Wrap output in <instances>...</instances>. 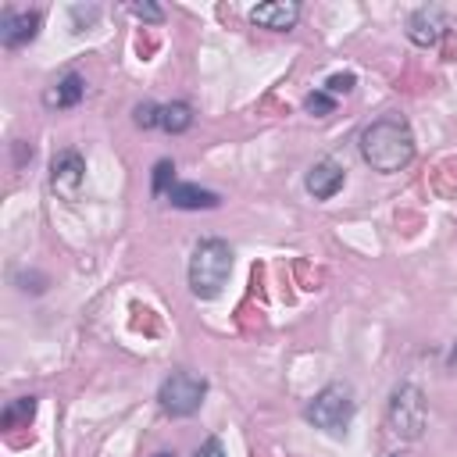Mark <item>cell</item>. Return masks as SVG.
I'll return each mask as SVG.
<instances>
[{
	"mask_svg": "<svg viewBox=\"0 0 457 457\" xmlns=\"http://www.w3.org/2000/svg\"><path fill=\"white\" fill-rule=\"evenodd\" d=\"M361 157H364V164H371L382 175H393V171L407 168L414 161V132H411V125L403 118H396V114L371 121L361 132Z\"/></svg>",
	"mask_w": 457,
	"mask_h": 457,
	"instance_id": "1",
	"label": "cell"
},
{
	"mask_svg": "<svg viewBox=\"0 0 457 457\" xmlns=\"http://www.w3.org/2000/svg\"><path fill=\"white\" fill-rule=\"evenodd\" d=\"M232 271V246L225 239H200L189 257V289L196 300H214Z\"/></svg>",
	"mask_w": 457,
	"mask_h": 457,
	"instance_id": "2",
	"label": "cell"
},
{
	"mask_svg": "<svg viewBox=\"0 0 457 457\" xmlns=\"http://www.w3.org/2000/svg\"><path fill=\"white\" fill-rule=\"evenodd\" d=\"M353 411H357V400H353V389L346 382H328L321 393H314V400L303 407V418L328 432V436H343L346 425L353 421Z\"/></svg>",
	"mask_w": 457,
	"mask_h": 457,
	"instance_id": "3",
	"label": "cell"
},
{
	"mask_svg": "<svg viewBox=\"0 0 457 457\" xmlns=\"http://www.w3.org/2000/svg\"><path fill=\"white\" fill-rule=\"evenodd\" d=\"M386 421L389 428L400 436V439H421L425 425H428V403H425V393L414 386V382H400L389 396V407H386Z\"/></svg>",
	"mask_w": 457,
	"mask_h": 457,
	"instance_id": "4",
	"label": "cell"
},
{
	"mask_svg": "<svg viewBox=\"0 0 457 457\" xmlns=\"http://www.w3.org/2000/svg\"><path fill=\"white\" fill-rule=\"evenodd\" d=\"M204 396H207V382H204L200 375H193V371H171V375L161 382V393H157L161 411L171 414V418H189V414H196L200 403H204Z\"/></svg>",
	"mask_w": 457,
	"mask_h": 457,
	"instance_id": "5",
	"label": "cell"
},
{
	"mask_svg": "<svg viewBox=\"0 0 457 457\" xmlns=\"http://www.w3.org/2000/svg\"><path fill=\"white\" fill-rule=\"evenodd\" d=\"M82 186H86V161H82V154L71 150V146L54 154V161H50V189L61 200H79Z\"/></svg>",
	"mask_w": 457,
	"mask_h": 457,
	"instance_id": "6",
	"label": "cell"
},
{
	"mask_svg": "<svg viewBox=\"0 0 457 457\" xmlns=\"http://www.w3.org/2000/svg\"><path fill=\"white\" fill-rule=\"evenodd\" d=\"M39 11H14V7H7L4 11V18H0V43L4 46H25V43H32L36 39V32H39Z\"/></svg>",
	"mask_w": 457,
	"mask_h": 457,
	"instance_id": "7",
	"label": "cell"
},
{
	"mask_svg": "<svg viewBox=\"0 0 457 457\" xmlns=\"http://www.w3.org/2000/svg\"><path fill=\"white\" fill-rule=\"evenodd\" d=\"M446 32V14L439 7H418L411 18H407V39L414 46H436Z\"/></svg>",
	"mask_w": 457,
	"mask_h": 457,
	"instance_id": "8",
	"label": "cell"
},
{
	"mask_svg": "<svg viewBox=\"0 0 457 457\" xmlns=\"http://www.w3.org/2000/svg\"><path fill=\"white\" fill-rule=\"evenodd\" d=\"M250 21L261 25V29H271V32H286L300 21V4L296 0H268V4H257L250 11Z\"/></svg>",
	"mask_w": 457,
	"mask_h": 457,
	"instance_id": "9",
	"label": "cell"
},
{
	"mask_svg": "<svg viewBox=\"0 0 457 457\" xmlns=\"http://www.w3.org/2000/svg\"><path fill=\"white\" fill-rule=\"evenodd\" d=\"M343 179H346L343 164H339V161H332V157H325V161L311 164V171H307L303 186H307V193H311L314 200H328V196H336V193L343 189Z\"/></svg>",
	"mask_w": 457,
	"mask_h": 457,
	"instance_id": "10",
	"label": "cell"
},
{
	"mask_svg": "<svg viewBox=\"0 0 457 457\" xmlns=\"http://www.w3.org/2000/svg\"><path fill=\"white\" fill-rule=\"evenodd\" d=\"M168 200H171V207H182V211H211V207L221 204L218 193L200 189V186H193V182H175V186L168 189Z\"/></svg>",
	"mask_w": 457,
	"mask_h": 457,
	"instance_id": "11",
	"label": "cell"
},
{
	"mask_svg": "<svg viewBox=\"0 0 457 457\" xmlns=\"http://www.w3.org/2000/svg\"><path fill=\"white\" fill-rule=\"evenodd\" d=\"M82 96H86V79H82L79 71H68V75H61V79L43 93V104H46V107H75Z\"/></svg>",
	"mask_w": 457,
	"mask_h": 457,
	"instance_id": "12",
	"label": "cell"
},
{
	"mask_svg": "<svg viewBox=\"0 0 457 457\" xmlns=\"http://www.w3.org/2000/svg\"><path fill=\"white\" fill-rule=\"evenodd\" d=\"M189 125H193V107H189V104L175 100V104H164V107H161V121H157V129L179 136V132H186Z\"/></svg>",
	"mask_w": 457,
	"mask_h": 457,
	"instance_id": "13",
	"label": "cell"
},
{
	"mask_svg": "<svg viewBox=\"0 0 457 457\" xmlns=\"http://www.w3.org/2000/svg\"><path fill=\"white\" fill-rule=\"evenodd\" d=\"M32 414H36V396H18L4 407V425L14 428L18 421H32Z\"/></svg>",
	"mask_w": 457,
	"mask_h": 457,
	"instance_id": "14",
	"label": "cell"
},
{
	"mask_svg": "<svg viewBox=\"0 0 457 457\" xmlns=\"http://www.w3.org/2000/svg\"><path fill=\"white\" fill-rule=\"evenodd\" d=\"M132 121H136L139 129H157V121H161V107H157V104H150V100H143V104H136Z\"/></svg>",
	"mask_w": 457,
	"mask_h": 457,
	"instance_id": "15",
	"label": "cell"
},
{
	"mask_svg": "<svg viewBox=\"0 0 457 457\" xmlns=\"http://www.w3.org/2000/svg\"><path fill=\"white\" fill-rule=\"evenodd\" d=\"M175 186V164L171 161H157L154 164V193H168Z\"/></svg>",
	"mask_w": 457,
	"mask_h": 457,
	"instance_id": "16",
	"label": "cell"
},
{
	"mask_svg": "<svg viewBox=\"0 0 457 457\" xmlns=\"http://www.w3.org/2000/svg\"><path fill=\"white\" fill-rule=\"evenodd\" d=\"M303 107L314 114V118H325V114H332V107H336V100L325 93V89H318V93H311L307 100H303Z\"/></svg>",
	"mask_w": 457,
	"mask_h": 457,
	"instance_id": "17",
	"label": "cell"
},
{
	"mask_svg": "<svg viewBox=\"0 0 457 457\" xmlns=\"http://www.w3.org/2000/svg\"><path fill=\"white\" fill-rule=\"evenodd\" d=\"M353 82H357V79H353V71H336V75H328V79H325V93H328V96H336V93H350V89H353Z\"/></svg>",
	"mask_w": 457,
	"mask_h": 457,
	"instance_id": "18",
	"label": "cell"
},
{
	"mask_svg": "<svg viewBox=\"0 0 457 457\" xmlns=\"http://www.w3.org/2000/svg\"><path fill=\"white\" fill-rule=\"evenodd\" d=\"M129 11H132L136 18H143V21H161V18H164V11L154 7V4H129Z\"/></svg>",
	"mask_w": 457,
	"mask_h": 457,
	"instance_id": "19",
	"label": "cell"
},
{
	"mask_svg": "<svg viewBox=\"0 0 457 457\" xmlns=\"http://www.w3.org/2000/svg\"><path fill=\"white\" fill-rule=\"evenodd\" d=\"M193 457H228V453H225L221 439H218V436H211V439H204V443H200V450H196Z\"/></svg>",
	"mask_w": 457,
	"mask_h": 457,
	"instance_id": "20",
	"label": "cell"
},
{
	"mask_svg": "<svg viewBox=\"0 0 457 457\" xmlns=\"http://www.w3.org/2000/svg\"><path fill=\"white\" fill-rule=\"evenodd\" d=\"M96 14H100L96 7H71V18H75V25H79L82 18H86V25H89V21H96Z\"/></svg>",
	"mask_w": 457,
	"mask_h": 457,
	"instance_id": "21",
	"label": "cell"
},
{
	"mask_svg": "<svg viewBox=\"0 0 457 457\" xmlns=\"http://www.w3.org/2000/svg\"><path fill=\"white\" fill-rule=\"evenodd\" d=\"M446 364H450V368H457V343L450 346V353H446Z\"/></svg>",
	"mask_w": 457,
	"mask_h": 457,
	"instance_id": "22",
	"label": "cell"
},
{
	"mask_svg": "<svg viewBox=\"0 0 457 457\" xmlns=\"http://www.w3.org/2000/svg\"><path fill=\"white\" fill-rule=\"evenodd\" d=\"M154 457H171V453H154Z\"/></svg>",
	"mask_w": 457,
	"mask_h": 457,
	"instance_id": "23",
	"label": "cell"
},
{
	"mask_svg": "<svg viewBox=\"0 0 457 457\" xmlns=\"http://www.w3.org/2000/svg\"><path fill=\"white\" fill-rule=\"evenodd\" d=\"M389 457H400V453H389Z\"/></svg>",
	"mask_w": 457,
	"mask_h": 457,
	"instance_id": "24",
	"label": "cell"
}]
</instances>
